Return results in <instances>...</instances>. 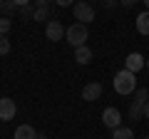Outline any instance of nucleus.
Listing matches in <instances>:
<instances>
[{
  "label": "nucleus",
  "instance_id": "f257e3e1",
  "mask_svg": "<svg viewBox=\"0 0 149 139\" xmlns=\"http://www.w3.org/2000/svg\"><path fill=\"white\" fill-rule=\"evenodd\" d=\"M112 85H114V92L122 95V97L134 95L137 92V75L129 72V70H119L117 75H114V80H112Z\"/></svg>",
  "mask_w": 149,
  "mask_h": 139
},
{
  "label": "nucleus",
  "instance_id": "f03ea898",
  "mask_svg": "<svg viewBox=\"0 0 149 139\" xmlns=\"http://www.w3.org/2000/svg\"><path fill=\"white\" fill-rule=\"evenodd\" d=\"M147 102H149V90H147V87H137L132 102H129V109H127L129 119L139 122V119L144 117V107H147Z\"/></svg>",
  "mask_w": 149,
  "mask_h": 139
},
{
  "label": "nucleus",
  "instance_id": "7ed1b4c3",
  "mask_svg": "<svg viewBox=\"0 0 149 139\" xmlns=\"http://www.w3.org/2000/svg\"><path fill=\"white\" fill-rule=\"evenodd\" d=\"M87 38H90V30H87V25H82V22L70 25L67 32H65V40H67L72 47H82V45H87Z\"/></svg>",
  "mask_w": 149,
  "mask_h": 139
},
{
  "label": "nucleus",
  "instance_id": "20e7f679",
  "mask_svg": "<svg viewBox=\"0 0 149 139\" xmlns=\"http://www.w3.org/2000/svg\"><path fill=\"white\" fill-rule=\"evenodd\" d=\"M72 13H74V20L82 22V25H90V22L95 20V15H97L95 8H92L87 0H77V3L72 5Z\"/></svg>",
  "mask_w": 149,
  "mask_h": 139
},
{
  "label": "nucleus",
  "instance_id": "39448f33",
  "mask_svg": "<svg viewBox=\"0 0 149 139\" xmlns=\"http://www.w3.org/2000/svg\"><path fill=\"white\" fill-rule=\"evenodd\" d=\"M65 27L60 20H47V25H45V38L50 40V42H60V40H65Z\"/></svg>",
  "mask_w": 149,
  "mask_h": 139
},
{
  "label": "nucleus",
  "instance_id": "423d86ee",
  "mask_svg": "<svg viewBox=\"0 0 149 139\" xmlns=\"http://www.w3.org/2000/svg\"><path fill=\"white\" fill-rule=\"evenodd\" d=\"M102 124H104L107 129L122 127V112H119L117 107H107L104 112H102Z\"/></svg>",
  "mask_w": 149,
  "mask_h": 139
},
{
  "label": "nucleus",
  "instance_id": "0eeeda50",
  "mask_svg": "<svg viewBox=\"0 0 149 139\" xmlns=\"http://www.w3.org/2000/svg\"><path fill=\"white\" fill-rule=\"evenodd\" d=\"M15 112H17L15 99H10V97H0V119H3V122H10V119L15 117Z\"/></svg>",
  "mask_w": 149,
  "mask_h": 139
},
{
  "label": "nucleus",
  "instance_id": "6e6552de",
  "mask_svg": "<svg viewBox=\"0 0 149 139\" xmlns=\"http://www.w3.org/2000/svg\"><path fill=\"white\" fill-rule=\"evenodd\" d=\"M144 65H147V60H144V55H139V52H129L127 57H124V70H129V72H134V75H137L139 70H144Z\"/></svg>",
  "mask_w": 149,
  "mask_h": 139
},
{
  "label": "nucleus",
  "instance_id": "1a4fd4ad",
  "mask_svg": "<svg viewBox=\"0 0 149 139\" xmlns=\"http://www.w3.org/2000/svg\"><path fill=\"white\" fill-rule=\"evenodd\" d=\"M102 97V85L100 82H90V85L82 87V99L85 102H97Z\"/></svg>",
  "mask_w": 149,
  "mask_h": 139
},
{
  "label": "nucleus",
  "instance_id": "9d476101",
  "mask_svg": "<svg viewBox=\"0 0 149 139\" xmlns=\"http://www.w3.org/2000/svg\"><path fill=\"white\" fill-rule=\"evenodd\" d=\"M134 25H137V32L139 35H149V10H142L137 15V20H134Z\"/></svg>",
  "mask_w": 149,
  "mask_h": 139
},
{
  "label": "nucleus",
  "instance_id": "9b49d317",
  "mask_svg": "<svg viewBox=\"0 0 149 139\" xmlns=\"http://www.w3.org/2000/svg\"><path fill=\"white\" fill-rule=\"evenodd\" d=\"M15 139H37V132L32 124H20L15 129Z\"/></svg>",
  "mask_w": 149,
  "mask_h": 139
},
{
  "label": "nucleus",
  "instance_id": "f8f14e48",
  "mask_svg": "<svg viewBox=\"0 0 149 139\" xmlns=\"http://www.w3.org/2000/svg\"><path fill=\"white\" fill-rule=\"evenodd\" d=\"M74 60L80 65H90L92 62V50L87 47V45H82V47H74Z\"/></svg>",
  "mask_w": 149,
  "mask_h": 139
},
{
  "label": "nucleus",
  "instance_id": "ddd939ff",
  "mask_svg": "<svg viewBox=\"0 0 149 139\" xmlns=\"http://www.w3.org/2000/svg\"><path fill=\"white\" fill-rule=\"evenodd\" d=\"M47 17H50V5H35V10H32V20L45 22Z\"/></svg>",
  "mask_w": 149,
  "mask_h": 139
},
{
  "label": "nucleus",
  "instance_id": "4468645a",
  "mask_svg": "<svg viewBox=\"0 0 149 139\" xmlns=\"http://www.w3.org/2000/svg\"><path fill=\"white\" fill-rule=\"evenodd\" d=\"M112 139H137V137L129 127H117V129H112Z\"/></svg>",
  "mask_w": 149,
  "mask_h": 139
},
{
  "label": "nucleus",
  "instance_id": "2eb2a0df",
  "mask_svg": "<svg viewBox=\"0 0 149 139\" xmlns=\"http://www.w3.org/2000/svg\"><path fill=\"white\" fill-rule=\"evenodd\" d=\"M10 27H13V20H10L8 15H3V17H0V35H8Z\"/></svg>",
  "mask_w": 149,
  "mask_h": 139
},
{
  "label": "nucleus",
  "instance_id": "dca6fc26",
  "mask_svg": "<svg viewBox=\"0 0 149 139\" xmlns=\"http://www.w3.org/2000/svg\"><path fill=\"white\" fill-rule=\"evenodd\" d=\"M15 3H13V0H0V10H3V13H5V15H10V13L13 10H15Z\"/></svg>",
  "mask_w": 149,
  "mask_h": 139
},
{
  "label": "nucleus",
  "instance_id": "f3484780",
  "mask_svg": "<svg viewBox=\"0 0 149 139\" xmlns=\"http://www.w3.org/2000/svg\"><path fill=\"white\" fill-rule=\"evenodd\" d=\"M10 40H8V35H0V55H8L10 52Z\"/></svg>",
  "mask_w": 149,
  "mask_h": 139
},
{
  "label": "nucleus",
  "instance_id": "a211bd4d",
  "mask_svg": "<svg viewBox=\"0 0 149 139\" xmlns=\"http://www.w3.org/2000/svg\"><path fill=\"white\" fill-rule=\"evenodd\" d=\"M55 3H57L60 8H67V5H74V3H77V0H55Z\"/></svg>",
  "mask_w": 149,
  "mask_h": 139
},
{
  "label": "nucleus",
  "instance_id": "6ab92c4d",
  "mask_svg": "<svg viewBox=\"0 0 149 139\" xmlns=\"http://www.w3.org/2000/svg\"><path fill=\"white\" fill-rule=\"evenodd\" d=\"M13 3H15L17 8H27V5H30V3H32V0H13Z\"/></svg>",
  "mask_w": 149,
  "mask_h": 139
},
{
  "label": "nucleus",
  "instance_id": "aec40b11",
  "mask_svg": "<svg viewBox=\"0 0 149 139\" xmlns=\"http://www.w3.org/2000/svg\"><path fill=\"white\" fill-rule=\"evenodd\" d=\"M134 3H139V0H119V5H124V8H132Z\"/></svg>",
  "mask_w": 149,
  "mask_h": 139
},
{
  "label": "nucleus",
  "instance_id": "412c9836",
  "mask_svg": "<svg viewBox=\"0 0 149 139\" xmlns=\"http://www.w3.org/2000/svg\"><path fill=\"white\" fill-rule=\"evenodd\" d=\"M102 5H107V8H117V0H102Z\"/></svg>",
  "mask_w": 149,
  "mask_h": 139
},
{
  "label": "nucleus",
  "instance_id": "4be33fe9",
  "mask_svg": "<svg viewBox=\"0 0 149 139\" xmlns=\"http://www.w3.org/2000/svg\"><path fill=\"white\" fill-rule=\"evenodd\" d=\"M35 5H50V0H35Z\"/></svg>",
  "mask_w": 149,
  "mask_h": 139
},
{
  "label": "nucleus",
  "instance_id": "5701e85b",
  "mask_svg": "<svg viewBox=\"0 0 149 139\" xmlns=\"http://www.w3.org/2000/svg\"><path fill=\"white\" fill-rule=\"evenodd\" d=\"M144 117L149 119V102H147V107H144Z\"/></svg>",
  "mask_w": 149,
  "mask_h": 139
},
{
  "label": "nucleus",
  "instance_id": "b1692460",
  "mask_svg": "<svg viewBox=\"0 0 149 139\" xmlns=\"http://www.w3.org/2000/svg\"><path fill=\"white\" fill-rule=\"evenodd\" d=\"M144 10H149V0H144Z\"/></svg>",
  "mask_w": 149,
  "mask_h": 139
},
{
  "label": "nucleus",
  "instance_id": "393cba45",
  "mask_svg": "<svg viewBox=\"0 0 149 139\" xmlns=\"http://www.w3.org/2000/svg\"><path fill=\"white\" fill-rule=\"evenodd\" d=\"M147 70H149V57H147Z\"/></svg>",
  "mask_w": 149,
  "mask_h": 139
},
{
  "label": "nucleus",
  "instance_id": "a878e982",
  "mask_svg": "<svg viewBox=\"0 0 149 139\" xmlns=\"http://www.w3.org/2000/svg\"><path fill=\"white\" fill-rule=\"evenodd\" d=\"M142 139H149V137H142Z\"/></svg>",
  "mask_w": 149,
  "mask_h": 139
},
{
  "label": "nucleus",
  "instance_id": "bb28decb",
  "mask_svg": "<svg viewBox=\"0 0 149 139\" xmlns=\"http://www.w3.org/2000/svg\"><path fill=\"white\" fill-rule=\"evenodd\" d=\"M147 90H149V87H147Z\"/></svg>",
  "mask_w": 149,
  "mask_h": 139
}]
</instances>
